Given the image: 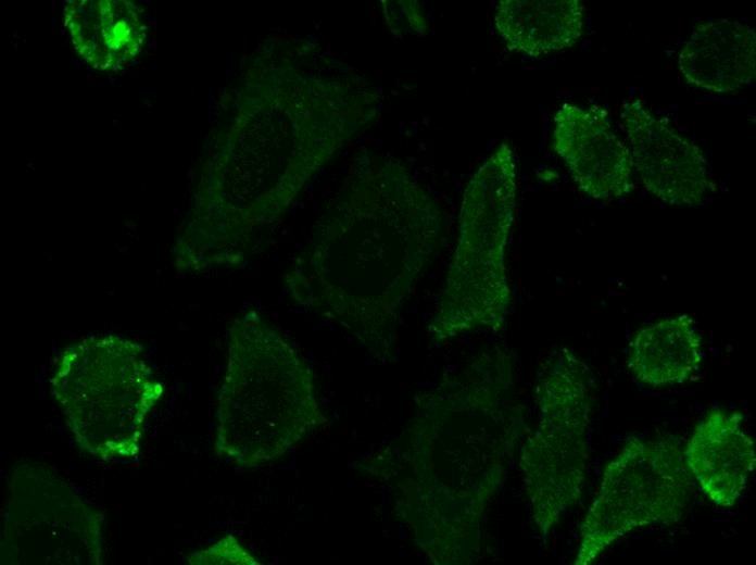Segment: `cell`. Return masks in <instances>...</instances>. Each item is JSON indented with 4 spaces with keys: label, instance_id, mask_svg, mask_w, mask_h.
Returning a JSON list of instances; mask_svg holds the SVG:
<instances>
[{
    "label": "cell",
    "instance_id": "obj_11",
    "mask_svg": "<svg viewBox=\"0 0 756 565\" xmlns=\"http://www.w3.org/2000/svg\"><path fill=\"white\" fill-rule=\"evenodd\" d=\"M742 422L739 412L711 410L696 425L683 449L694 482L721 507L736 504L756 465L755 442Z\"/></svg>",
    "mask_w": 756,
    "mask_h": 565
},
{
    "label": "cell",
    "instance_id": "obj_6",
    "mask_svg": "<svg viewBox=\"0 0 756 565\" xmlns=\"http://www.w3.org/2000/svg\"><path fill=\"white\" fill-rule=\"evenodd\" d=\"M593 387L588 365L567 348L552 351L538 371L539 419L521 445L519 466L531 515L542 536L582 494Z\"/></svg>",
    "mask_w": 756,
    "mask_h": 565
},
{
    "label": "cell",
    "instance_id": "obj_1",
    "mask_svg": "<svg viewBox=\"0 0 756 565\" xmlns=\"http://www.w3.org/2000/svg\"><path fill=\"white\" fill-rule=\"evenodd\" d=\"M441 228L438 202L405 171L364 170L323 238L287 271L286 287L298 304L391 360L401 313L434 258Z\"/></svg>",
    "mask_w": 756,
    "mask_h": 565
},
{
    "label": "cell",
    "instance_id": "obj_12",
    "mask_svg": "<svg viewBox=\"0 0 756 565\" xmlns=\"http://www.w3.org/2000/svg\"><path fill=\"white\" fill-rule=\"evenodd\" d=\"M63 22L76 53L98 71L125 67L147 39L142 9L128 0H68Z\"/></svg>",
    "mask_w": 756,
    "mask_h": 565
},
{
    "label": "cell",
    "instance_id": "obj_3",
    "mask_svg": "<svg viewBox=\"0 0 756 565\" xmlns=\"http://www.w3.org/2000/svg\"><path fill=\"white\" fill-rule=\"evenodd\" d=\"M323 420L304 360L256 311L237 317L218 391L216 453L242 467L263 465Z\"/></svg>",
    "mask_w": 756,
    "mask_h": 565
},
{
    "label": "cell",
    "instance_id": "obj_2",
    "mask_svg": "<svg viewBox=\"0 0 756 565\" xmlns=\"http://www.w3.org/2000/svg\"><path fill=\"white\" fill-rule=\"evenodd\" d=\"M509 352H482L417 399L411 431L407 518L434 564L477 553L487 504L501 486L519 430Z\"/></svg>",
    "mask_w": 756,
    "mask_h": 565
},
{
    "label": "cell",
    "instance_id": "obj_15",
    "mask_svg": "<svg viewBox=\"0 0 756 565\" xmlns=\"http://www.w3.org/2000/svg\"><path fill=\"white\" fill-rule=\"evenodd\" d=\"M493 23L509 50L540 58L576 45L583 8L578 0H501Z\"/></svg>",
    "mask_w": 756,
    "mask_h": 565
},
{
    "label": "cell",
    "instance_id": "obj_4",
    "mask_svg": "<svg viewBox=\"0 0 756 565\" xmlns=\"http://www.w3.org/2000/svg\"><path fill=\"white\" fill-rule=\"evenodd\" d=\"M516 203V155L502 142L465 187L455 249L428 326L434 340L503 327L512 301L506 251Z\"/></svg>",
    "mask_w": 756,
    "mask_h": 565
},
{
    "label": "cell",
    "instance_id": "obj_14",
    "mask_svg": "<svg viewBox=\"0 0 756 565\" xmlns=\"http://www.w3.org/2000/svg\"><path fill=\"white\" fill-rule=\"evenodd\" d=\"M704 360L703 337L692 316L667 317L640 328L628 352V367L641 382L669 387L690 380Z\"/></svg>",
    "mask_w": 756,
    "mask_h": 565
},
{
    "label": "cell",
    "instance_id": "obj_10",
    "mask_svg": "<svg viewBox=\"0 0 756 565\" xmlns=\"http://www.w3.org/2000/svg\"><path fill=\"white\" fill-rule=\"evenodd\" d=\"M553 150L577 187L596 200L628 194L633 188L629 147L597 105L564 103L553 118Z\"/></svg>",
    "mask_w": 756,
    "mask_h": 565
},
{
    "label": "cell",
    "instance_id": "obj_16",
    "mask_svg": "<svg viewBox=\"0 0 756 565\" xmlns=\"http://www.w3.org/2000/svg\"><path fill=\"white\" fill-rule=\"evenodd\" d=\"M187 562L191 565L204 564H238L255 565L261 564L239 541L231 535L223 537L212 547L197 551L187 556Z\"/></svg>",
    "mask_w": 756,
    "mask_h": 565
},
{
    "label": "cell",
    "instance_id": "obj_7",
    "mask_svg": "<svg viewBox=\"0 0 756 565\" xmlns=\"http://www.w3.org/2000/svg\"><path fill=\"white\" fill-rule=\"evenodd\" d=\"M693 490L677 438H629L603 470L580 527L574 564H592L610 544L639 528L677 523Z\"/></svg>",
    "mask_w": 756,
    "mask_h": 565
},
{
    "label": "cell",
    "instance_id": "obj_8",
    "mask_svg": "<svg viewBox=\"0 0 756 565\" xmlns=\"http://www.w3.org/2000/svg\"><path fill=\"white\" fill-rule=\"evenodd\" d=\"M101 517L63 480L23 465L11 478L2 553L11 564L99 565Z\"/></svg>",
    "mask_w": 756,
    "mask_h": 565
},
{
    "label": "cell",
    "instance_id": "obj_5",
    "mask_svg": "<svg viewBox=\"0 0 756 565\" xmlns=\"http://www.w3.org/2000/svg\"><path fill=\"white\" fill-rule=\"evenodd\" d=\"M51 389L77 447L102 461L138 455L147 418L163 393L142 347L116 335L67 347Z\"/></svg>",
    "mask_w": 756,
    "mask_h": 565
},
{
    "label": "cell",
    "instance_id": "obj_9",
    "mask_svg": "<svg viewBox=\"0 0 756 565\" xmlns=\"http://www.w3.org/2000/svg\"><path fill=\"white\" fill-rule=\"evenodd\" d=\"M621 116L633 168L645 189L671 205L702 203L710 189L702 149L640 100L625 101Z\"/></svg>",
    "mask_w": 756,
    "mask_h": 565
},
{
    "label": "cell",
    "instance_id": "obj_13",
    "mask_svg": "<svg viewBox=\"0 0 756 565\" xmlns=\"http://www.w3.org/2000/svg\"><path fill=\"white\" fill-rule=\"evenodd\" d=\"M688 84L713 92H732L756 76V35L739 21L715 20L696 25L679 53Z\"/></svg>",
    "mask_w": 756,
    "mask_h": 565
}]
</instances>
